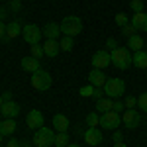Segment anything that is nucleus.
<instances>
[{
	"label": "nucleus",
	"mask_w": 147,
	"mask_h": 147,
	"mask_svg": "<svg viewBox=\"0 0 147 147\" xmlns=\"http://www.w3.org/2000/svg\"><path fill=\"white\" fill-rule=\"evenodd\" d=\"M102 131H100V127H88L86 131H84V143L86 145H90V147H94V145H100L102 143Z\"/></svg>",
	"instance_id": "11"
},
{
	"label": "nucleus",
	"mask_w": 147,
	"mask_h": 147,
	"mask_svg": "<svg viewBox=\"0 0 147 147\" xmlns=\"http://www.w3.org/2000/svg\"><path fill=\"white\" fill-rule=\"evenodd\" d=\"M59 26H61V34L69 35V37H75L82 32V20L79 16H65Z\"/></svg>",
	"instance_id": "3"
},
{
	"label": "nucleus",
	"mask_w": 147,
	"mask_h": 147,
	"mask_svg": "<svg viewBox=\"0 0 147 147\" xmlns=\"http://www.w3.org/2000/svg\"><path fill=\"white\" fill-rule=\"evenodd\" d=\"M0 122H2V120H0Z\"/></svg>",
	"instance_id": "48"
},
{
	"label": "nucleus",
	"mask_w": 147,
	"mask_h": 147,
	"mask_svg": "<svg viewBox=\"0 0 147 147\" xmlns=\"http://www.w3.org/2000/svg\"><path fill=\"white\" fill-rule=\"evenodd\" d=\"M114 147H127V145H125L124 141H116V143H114Z\"/></svg>",
	"instance_id": "42"
},
{
	"label": "nucleus",
	"mask_w": 147,
	"mask_h": 147,
	"mask_svg": "<svg viewBox=\"0 0 147 147\" xmlns=\"http://www.w3.org/2000/svg\"><path fill=\"white\" fill-rule=\"evenodd\" d=\"M12 8H14V10H18V8H20V2H18V0H14V2H12Z\"/></svg>",
	"instance_id": "41"
},
{
	"label": "nucleus",
	"mask_w": 147,
	"mask_h": 147,
	"mask_svg": "<svg viewBox=\"0 0 147 147\" xmlns=\"http://www.w3.org/2000/svg\"><path fill=\"white\" fill-rule=\"evenodd\" d=\"M51 84H53V79H51V75H49L47 71L39 69V71L32 73V86H34L35 90H39V92L49 90Z\"/></svg>",
	"instance_id": "4"
},
{
	"label": "nucleus",
	"mask_w": 147,
	"mask_h": 147,
	"mask_svg": "<svg viewBox=\"0 0 147 147\" xmlns=\"http://www.w3.org/2000/svg\"><path fill=\"white\" fill-rule=\"evenodd\" d=\"M143 45H145V41H143L141 35H131V37H127V49H131L134 53H136V51H141Z\"/></svg>",
	"instance_id": "23"
},
{
	"label": "nucleus",
	"mask_w": 147,
	"mask_h": 147,
	"mask_svg": "<svg viewBox=\"0 0 147 147\" xmlns=\"http://www.w3.org/2000/svg\"><path fill=\"white\" fill-rule=\"evenodd\" d=\"M131 26L136 28V32H147V14L145 12H136L131 16Z\"/></svg>",
	"instance_id": "13"
},
{
	"label": "nucleus",
	"mask_w": 147,
	"mask_h": 147,
	"mask_svg": "<svg viewBox=\"0 0 147 147\" xmlns=\"http://www.w3.org/2000/svg\"><path fill=\"white\" fill-rule=\"evenodd\" d=\"M41 35L43 32L35 26V24H28V26H24L22 30V37L26 43H30V45H35V43H39V39H41Z\"/></svg>",
	"instance_id": "7"
},
{
	"label": "nucleus",
	"mask_w": 147,
	"mask_h": 147,
	"mask_svg": "<svg viewBox=\"0 0 147 147\" xmlns=\"http://www.w3.org/2000/svg\"><path fill=\"white\" fill-rule=\"evenodd\" d=\"M116 47H118V41H116V39H114V37H108V39H106V49H116Z\"/></svg>",
	"instance_id": "34"
},
{
	"label": "nucleus",
	"mask_w": 147,
	"mask_h": 147,
	"mask_svg": "<svg viewBox=\"0 0 147 147\" xmlns=\"http://www.w3.org/2000/svg\"><path fill=\"white\" fill-rule=\"evenodd\" d=\"M41 32H43V35H45L47 39H57V37H59V34H61V26H59V24H55V22H49L45 28L41 30Z\"/></svg>",
	"instance_id": "19"
},
{
	"label": "nucleus",
	"mask_w": 147,
	"mask_h": 147,
	"mask_svg": "<svg viewBox=\"0 0 147 147\" xmlns=\"http://www.w3.org/2000/svg\"><path fill=\"white\" fill-rule=\"evenodd\" d=\"M53 129L57 131H67L69 129V118L63 114H55L53 116Z\"/></svg>",
	"instance_id": "21"
},
{
	"label": "nucleus",
	"mask_w": 147,
	"mask_h": 147,
	"mask_svg": "<svg viewBox=\"0 0 147 147\" xmlns=\"http://www.w3.org/2000/svg\"><path fill=\"white\" fill-rule=\"evenodd\" d=\"M26 124H28L30 129H39L43 125V114L39 110H30L28 118H26Z\"/></svg>",
	"instance_id": "12"
},
{
	"label": "nucleus",
	"mask_w": 147,
	"mask_h": 147,
	"mask_svg": "<svg viewBox=\"0 0 147 147\" xmlns=\"http://www.w3.org/2000/svg\"><path fill=\"white\" fill-rule=\"evenodd\" d=\"M122 34H124L125 37H131V35H136V28L131 26V22H129V24H125L124 28H122Z\"/></svg>",
	"instance_id": "30"
},
{
	"label": "nucleus",
	"mask_w": 147,
	"mask_h": 147,
	"mask_svg": "<svg viewBox=\"0 0 147 147\" xmlns=\"http://www.w3.org/2000/svg\"><path fill=\"white\" fill-rule=\"evenodd\" d=\"M116 24H118L120 28H124L125 24H129V20H127L125 14H116Z\"/></svg>",
	"instance_id": "31"
},
{
	"label": "nucleus",
	"mask_w": 147,
	"mask_h": 147,
	"mask_svg": "<svg viewBox=\"0 0 147 147\" xmlns=\"http://www.w3.org/2000/svg\"><path fill=\"white\" fill-rule=\"evenodd\" d=\"M16 131V120L14 118H4L0 122V134L2 136H12Z\"/></svg>",
	"instance_id": "18"
},
{
	"label": "nucleus",
	"mask_w": 147,
	"mask_h": 147,
	"mask_svg": "<svg viewBox=\"0 0 147 147\" xmlns=\"http://www.w3.org/2000/svg\"><path fill=\"white\" fill-rule=\"evenodd\" d=\"M137 106H139L143 112H147V92H145V94H141V96L137 98Z\"/></svg>",
	"instance_id": "32"
},
{
	"label": "nucleus",
	"mask_w": 147,
	"mask_h": 147,
	"mask_svg": "<svg viewBox=\"0 0 147 147\" xmlns=\"http://www.w3.org/2000/svg\"><path fill=\"white\" fill-rule=\"evenodd\" d=\"M92 98H94V100H100V98H104V88H94Z\"/></svg>",
	"instance_id": "35"
},
{
	"label": "nucleus",
	"mask_w": 147,
	"mask_h": 147,
	"mask_svg": "<svg viewBox=\"0 0 147 147\" xmlns=\"http://www.w3.org/2000/svg\"><path fill=\"white\" fill-rule=\"evenodd\" d=\"M131 65L137 69H147V51H136L131 55Z\"/></svg>",
	"instance_id": "17"
},
{
	"label": "nucleus",
	"mask_w": 147,
	"mask_h": 147,
	"mask_svg": "<svg viewBox=\"0 0 147 147\" xmlns=\"http://www.w3.org/2000/svg\"><path fill=\"white\" fill-rule=\"evenodd\" d=\"M92 67L94 69H104L108 67V65H112V59H110V53L106 51V49H100V51H96L94 55H92Z\"/></svg>",
	"instance_id": "8"
},
{
	"label": "nucleus",
	"mask_w": 147,
	"mask_h": 147,
	"mask_svg": "<svg viewBox=\"0 0 147 147\" xmlns=\"http://www.w3.org/2000/svg\"><path fill=\"white\" fill-rule=\"evenodd\" d=\"M2 98H4V102H8V100H12V92H4V94H2Z\"/></svg>",
	"instance_id": "40"
},
{
	"label": "nucleus",
	"mask_w": 147,
	"mask_h": 147,
	"mask_svg": "<svg viewBox=\"0 0 147 147\" xmlns=\"http://www.w3.org/2000/svg\"><path fill=\"white\" fill-rule=\"evenodd\" d=\"M114 102L116 100H112V98H100V100H96L94 108H96L98 114H106V112H110V110H114Z\"/></svg>",
	"instance_id": "20"
},
{
	"label": "nucleus",
	"mask_w": 147,
	"mask_h": 147,
	"mask_svg": "<svg viewBox=\"0 0 147 147\" xmlns=\"http://www.w3.org/2000/svg\"><path fill=\"white\" fill-rule=\"evenodd\" d=\"M129 8L134 10V14L136 12H143V0H131L129 2Z\"/></svg>",
	"instance_id": "29"
},
{
	"label": "nucleus",
	"mask_w": 147,
	"mask_h": 147,
	"mask_svg": "<svg viewBox=\"0 0 147 147\" xmlns=\"http://www.w3.org/2000/svg\"><path fill=\"white\" fill-rule=\"evenodd\" d=\"M22 69H24V71H28V73H35V71H39V59H35L34 55L22 57Z\"/></svg>",
	"instance_id": "16"
},
{
	"label": "nucleus",
	"mask_w": 147,
	"mask_h": 147,
	"mask_svg": "<svg viewBox=\"0 0 147 147\" xmlns=\"http://www.w3.org/2000/svg\"><path fill=\"white\" fill-rule=\"evenodd\" d=\"M32 143H34V147H51V145H55V134H53V129L41 125L39 129H35L34 137H32Z\"/></svg>",
	"instance_id": "2"
},
{
	"label": "nucleus",
	"mask_w": 147,
	"mask_h": 147,
	"mask_svg": "<svg viewBox=\"0 0 147 147\" xmlns=\"http://www.w3.org/2000/svg\"><path fill=\"white\" fill-rule=\"evenodd\" d=\"M110 59H112V65L116 69L125 71L127 67H131V51L127 47H116L110 53Z\"/></svg>",
	"instance_id": "1"
},
{
	"label": "nucleus",
	"mask_w": 147,
	"mask_h": 147,
	"mask_svg": "<svg viewBox=\"0 0 147 147\" xmlns=\"http://www.w3.org/2000/svg\"><path fill=\"white\" fill-rule=\"evenodd\" d=\"M6 14H8V12H6V8H0V20H2V18H4Z\"/></svg>",
	"instance_id": "43"
},
{
	"label": "nucleus",
	"mask_w": 147,
	"mask_h": 147,
	"mask_svg": "<svg viewBox=\"0 0 147 147\" xmlns=\"http://www.w3.org/2000/svg\"><path fill=\"white\" fill-rule=\"evenodd\" d=\"M124 106L127 108V110H131L134 106H137V98H134V96H127V98H125V102H124Z\"/></svg>",
	"instance_id": "33"
},
{
	"label": "nucleus",
	"mask_w": 147,
	"mask_h": 147,
	"mask_svg": "<svg viewBox=\"0 0 147 147\" xmlns=\"http://www.w3.org/2000/svg\"><path fill=\"white\" fill-rule=\"evenodd\" d=\"M112 139H114V143H116V141H122V139H124L122 131H118V129H116V131H114V136H112Z\"/></svg>",
	"instance_id": "38"
},
{
	"label": "nucleus",
	"mask_w": 147,
	"mask_h": 147,
	"mask_svg": "<svg viewBox=\"0 0 147 147\" xmlns=\"http://www.w3.org/2000/svg\"><path fill=\"white\" fill-rule=\"evenodd\" d=\"M59 45H61V51H73V47H75V41H73V37H69V35H65L61 41H59Z\"/></svg>",
	"instance_id": "26"
},
{
	"label": "nucleus",
	"mask_w": 147,
	"mask_h": 147,
	"mask_svg": "<svg viewBox=\"0 0 147 147\" xmlns=\"http://www.w3.org/2000/svg\"><path fill=\"white\" fill-rule=\"evenodd\" d=\"M22 26H20V22H10L6 24V39H16L18 35L22 34Z\"/></svg>",
	"instance_id": "22"
},
{
	"label": "nucleus",
	"mask_w": 147,
	"mask_h": 147,
	"mask_svg": "<svg viewBox=\"0 0 147 147\" xmlns=\"http://www.w3.org/2000/svg\"><path fill=\"white\" fill-rule=\"evenodd\" d=\"M0 112H2L4 118H16V116L20 114V106H18L14 100H8V102H4V104H2Z\"/></svg>",
	"instance_id": "15"
},
{
	"label": "nucleus",
	"mask_w": 147,
	"mask_h": 147,
	"mask_svg": "<svg viewBox=\"0 0 147 147\" xmlns=\"http://www.w3.org/2000/svg\"><path fill=\"white\" fill-rule=\"evenodd\" d=\"M2 104H4V98H2V94H0V108H2Z\"/></svg>",
	"instance_id": "45"
},
{
	"label": "nucleus",
	"mask_w": 147,
	"mask_h": 147,
	"mask_svg": "<svg viewBox=\"0 0 147 147\" xmlns=\"http://www.w3.org/2000/svg\"><path fill=\"white\" fill-rule=\"evenodd\" d=\"M106 80H108V77L104 75L102 69H92L90 73H88V84H92L94 88H104Z\"/></svg>",
	"instance_id": "10"
},
{
	"label": "nucleus",
	"mask_w": 147,
	"mask_h": 147,
	"mask_svg": "<svg viewBox=\"0 0 147 147\" xmlns=\"http://www.w3.org/2000/svg\"><path fill=\"white\" fill-rule=\"evenodd\" d=\"M124 108H125V106H124V102H118V100L114 102V110H116V112H122Z\"/></svg>",
	"instance_id": "39"
},
{
	"label": "nucleus",
	"mask_w": 147,
	"mask_h": 147,
	"mask_svg": "<svg viewBox=\"0 0 147 147\" xmlns=\"http://www.w3.org/2000/svg\"><path fill=\"white\" fill-rule=\"evenodd\" d=\"M84 122H86L88 127H98L100 125V116H98V112H90V114H86Z\"/></svg>",
	"instance_id": "24"
},
{
	"label": "nucleus",
	"mask_w": 147,
	"mask_h": 147,
	"mask_svg": "<svg viewBox=\"0 0 147 147\" xmlns=\"http://www.w3.org/2000/svg\"><path fill=\"white\" fill-rule=\"evenodd\" d=\"M22 147H30V145H28V143H24V145H22Z\"/></svg>",
	"instance_id": "47"
},
{
	"label": "nucleus",
	"mask_w": 147,
	"mask_h": 147,
	"mask_svg": "<svg viewBox=\"0 0 147 147\" xmlns=\"http://www.w3.org/2000/svg\"><path fill=\"white\" fill-rule=\"evenodd\" d=\"M122 124V116L116 110H110L106 114H100V127L104 129H118V125Z\"/></svg>",
	"instance_id": "6"
},
{
	"label": "nucleus",
	"mask_w": 147,
	"mask_h": 147,
	"mask_svg": "<svg viewBox=\"0 0 147 147\" xmlns=\"http://www.w3.org/2000/svg\"><path fill=\"white\" fill-rule=\"evenodd\" d=\"M32 55H34L35 59H41V57L45 55V53H43V45H39V43L32 45Z\"/></svg>",
	"instance_id": "28"
},
{
	"label": "nucleus",
	"mask_w": 147,
	"mask_h": 147,
	"mask_svg": "<svg viewBox=\"0 0 147 147\" xmlns=\"http://www.w3.org/2000/svg\"><path fill=\"white\" fill-rule=\"evenodd\" d=\"M65 147H80L79 143H69V145H65Z\"/></svg>",
	"instance_id": "44"
},
{
	"label": "nucleus",
	"mask_w": 147,
	"mask_h": 147,
	"mask_svg": "<svg viewBox=\"0 0 147 147\" xmlns=\"http://www.w3.org/2000/svg\"><path fill=\"white\" fill-rule=\"evenodd\" d=\"M55 145H57V147L69 145V136H67V131H57V134H55Z\"/></svg>",
	"instance_id": "25"
},
{
	"label": "nucleus",
	"mask_w": 147,
	"mask_h": 147,
	"mask_svg": "<svg viewBox=\"0 0 147 147\" xmlns=\"http://www.w3.org/2000/svg\"><path fill=\"white\" fill-rule=\"evenodd\" d=\"M6 147H22V143H20L16 137H10V139H8V143H6Z\"/></svg>",
	"instance_id": "37"
},
{
	"label": "nucleus",
	"mask_w": 147,
	"mask_h": 147,
	"mask_svg": "<svg viewBox=\"0 0 147 147\" xmlns=\"http://www.w3.org/2000/svg\"><path fill=\"white\" fill-rule=\"evenodd\" d=\"M0 41H6V24L0 22Z\"/></svg>",
	"instance_id": "36"
},
{
	"label": "nucleus",
	"mask_w": 147,
	"mask_h": 147,
	"mask_svg": "<svg viewBox=\"0 0 147 147\" xmlns=\"http://www.w3.org/2000/svg\"><path fill=\"white\" fill-rule=\"evenodd\" d=\"M59 51H61V45H59L57 39H47L45 43H43V53H45V57H49V59H55V57L59 55Z\"/></svg>",
	"instance_id": "14"
},
{
	"label": "nucleus",
	"mask_w": 147,
	"mask_h": 147,
	"mask_svg": "<svg viewBox=\"0 0 147 147\" xmlns=\"http://www.w3.org/2000/svg\"><path fill=\"white\" fill-rule=\"evenodd\" d=\"M125 92V82L122 79H108L104 84V94L108 98H118Z\"/></svg>",
	"instance_id": "5"
},
{
	"label": "nucleus",
	"mask_w": 147,
	"mask_h": 147,
	"mask_svg": "<svg viewBox=\"0 0 147 147\" xmlns=\"http://www.w3.org/2000/svg\"><path fill=\"white\" fill-rule=\"evenodd\" d=\"M2 137H4V136H2V134H0V145H2Z\"/></svg>",
	"instance_id": "46"
},
{
	"label": "nucleus",
	"mask_w": 147,
	"mask_h": 147,
	"mask_svg": "<svg viewBox=\"0 0 147 147\" xmlns=\"http://www.w3.org/2000/svg\"><path fill=\"white\" fill-rule=\"evenodd\" d=\"M79 94L82 96V98H88V96L94 94V86H92V84H86V86H82V88L79 90Z\"/></svg>",
	"instance_id": "27"
},
{
	"label": "nucleus",
	"mask_w": 147,
	"mask_h": 147,
	"mask_svg": "<svg viewBox=\"0 0 147 147\" xmlns=\"http://www.w3.org/2000/svg\"><path fill=\"white\" fill-rule=\"evenodd\" d=\"M139 122H141V116L131 108V110H125L124 114H122V124L127 127V129H136L137 125H139Z\"/></svg>",
	"instance_id": "9"
}]
</instances>
